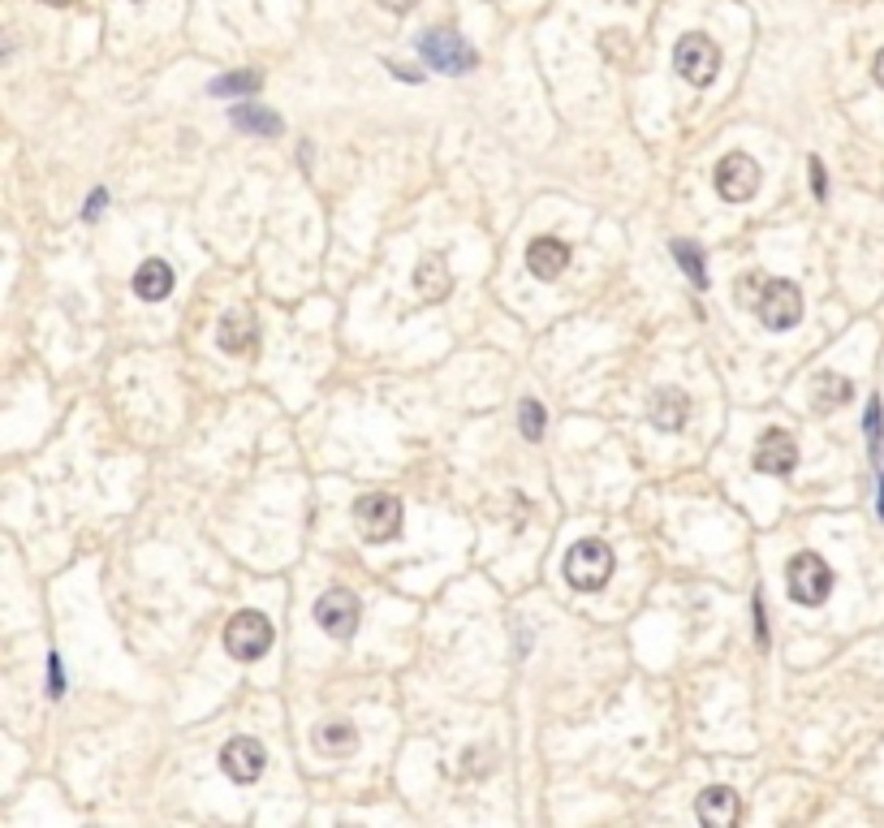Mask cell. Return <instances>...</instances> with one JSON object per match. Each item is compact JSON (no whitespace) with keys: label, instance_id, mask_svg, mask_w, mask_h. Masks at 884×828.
<instances>
[{"label":"cell","instance_id":"5b68a950","mask_svg":"<svg viewBox=\"0 0 884 828\" xmlns=\"http://www.w3.org/2000/svg\"><path fill=\"white\" fill-rule=\"evenodd\" d=\"M673 70L690 83V87H708L721 70V48L708 35H682L673 48Z\"/></svg>","mask_w":884,"mask_h":828},{"label":"cell","instance_id":"cb8c5ba5","mask_svg":"<svg viewBox=\"0 0 884 828\" xmlns=\"http://www.w3.org/2000/svg\"><path fill=\"white\" fill-rule=\"evenodd\" d=\"M518 423H523V436H527V441H540V436H544V406H540V401H523Z\"/></svg>","mask_w":884,"mask_h":828},{"label":"cell","instance_id":"ffe728a7","mask_svg":"<svg viewBox=\"0 0 884 828\" xmlns=\"http://www.w3.org/2000/svg\"><path fill=\"white\" fill-rule=\"evenodd\" d=\"M686 415H690L686 393H677V388H661V393L652 397V423H656V428H664V432H677V428L686 423Z\"/></svg>","mask_w":884,"mask_h":828},{"label":"cell","instance_id":"3957f363","mask_svg":"<svg viewBox=\"0 0 884 828\" xmlns=\"http://www.w3.org/2000/svg\"><path fill=\"white\" fill-rule=\"evenodd\" d=\"M354 527H358V535L371 540V544L393 540V535L402 531V500H397L393 492H367V496H358V505H354Z\"/></svg>","mask_w":884,"mask_h":828},{"label":"cell","instance_id":"7402d4cb","mask_svg":"<svg viewBox=\"0 0 884 828\" xmlns=\"http://www.w3.org/2000/svg\"><path fill=\"white\" fill-rule=\"evenodd\" d=\"M259 87H263V78H259L255 70H237V74H224V78H217L208 91H212V96H237V100H242V96H255Z\"/></svg>","mask_w":884,"mask_h":828},{"label":"cell","instance_id":"2e32d148","mask_svg":"<svg viewBox=\"0 0 884 828\" xmlns=\"http://www.w3.org/2000/svg\"><path fill=\"white\" fill-rule=\"evenodd\" d=\"M229 121H233L237 129L255 134V138H272V134H281V129H285V121L277 118L272 109H263V104H242V100L229 109Z\"/></svg>","mask_w":884,"mask_h":828},{"label":"cell","instance_id":"d4e9b609","mask_svg":"<svg viewBox=\"0 0 884 828\" xmlns=\"http://www.w3.org/2000/svg\"><path fill=\"white\" fill-rule=\"evenodd\" d=\"M48 695H52V700L65 695V673H61V656H57V652L48 656Z\"/></svg>","mask_w":884,"mask_h":828},{"label":"cell","instance_id":"4fadbf2b","mask_svg":"<svg viewBox=\"0 0 884 828\" xmlns=\"http://www.w3.org/2000/svg\"><path fill=\"white\" fill-rule=\"evenodd\" d=\"M695 816H699V825L708 828H734L738 816H742V803H738V794L729 786H708L695 799Z\"/></svg>","mask_w":884,"mask_h":828},{"label":"cell","instance_id":"277c9868","mask_svg":"<svg viewBox=\"0 0 884 828\" xmlns=\"http://www.w3.org/2000/svg\"><path fill=\"white\" fill-rule=\"evenodd\" d=\"M224 647H229L233 660H259V656H268V647H272V621L263 613H255V608L233 613L229 626H224Z\"/></svg>","mask_w":884,"mask_h":828},{"label":"cell","instance_id":"ac0fdd59","mask_svg":"<svg viewBox=\"0 0 884 828\" xmlns=\"http://www.w3.org/2000/svg\"><path fill=\"white\" fill-rule=\"evenodd\" d=\"M311 742H316V751H320V755H329V759H345V755L358 746V733H354V725H349V720H329V725H320V729L311 733Z\"/></svg>","mask_w":884,"mask_h":828},{"label":"cell","instance_id":"f546056e","mask_svg":"<svg viewBox=\"0 0 884 828\" xmlns=\"http://www.w3.org/2000/svg\"><path fill=\"white\" fill-rule=\"evenodd\" d=\"M872 74H876V83L884 87V48L876 52V61H872Z\"/></svg>","mask_w":884,"mask_h":828},{"label":"cell","instance_id":"4316f807","mask_svg":"<svg viewBox=\"0 0 884 828\" xmlns=\"http://www.w3.org/2000/svg\"><path fill=\"white\" fill-rule=\"evenodd\" d=\"M811 190H815V199H824L828 195V186H824V169H820V160L811 156Z\"/></svg>","mask_w":884,"mask_h":828},{"label":"cell","instance_id":"4dcf8cb0","mask_svg":"<svg viewBox=\"0 0 884 828\" xmlns=\"http://www.w3.org/2000/svg\"><path fill=\"white\" fill-rule=\"evenodd\" d=\"M876 509H881V522H884V471L876 479Z\"/></svg>","mask_w":884,"mask_h":828},{"label":"cell","instance_id":"1f68e13d","mask_svg":"<svg viewBox=\"0 0 884 828\" xmlns=\"http://www.w3.org/2000/svg\"><path fill=\"white\" fill-rule=\"evenodd\" d=\"M44 4H57V9H61V4H74V0H44Z\"/></svg>","mask_w":884,"mask_h":828},{"label":"cell","instance_id":"ba28073f","mask_svg":"<svg viewBox=\"0 0 884 828\" xmlns=\"http://www.w3.org/2000/svg\"><path fill=\"white\" fill-rule=\"evenodd\" d=\"M756 190H760V164L747 151H729L716 164V195L725 203H747L756 199Z\"/></svg>","mask_w":884,"mask_h":828},{"label":"cell","instance_id":"603a6c76","mask_svg":"<svg viewBox=\"0 0 884 828\" xmlns=\"http://www.w3.org/2000/svg\"><path fill=\"white\" fill-rule=\"evenodd\" d=\"M863 428H868V445H872V458L881 462V436H884V406H881V397H872V401H868Z\"/></svg>","mask_w":884,"mask_h":828},{"label":"cell","instance_id":"9c48e42d","mask_svg":"<svg viewBox=\"0 0 884 828\" xmlns=\"http://www.w3.org/2000/svg\"><path fill=\"white\" fill-rule=\"evenodd\" d=\"M221 768L229 781H237V786H250V781H259L263 777V768H268V751H263V742L259 738H250V733H242V738H229L221 751Z\"/></svg>","mask_w":884,"mask_h":828},{"label":"cell","instance_id":"6da1fadb","mask_svg":"<svg viewBox=\"0 0 884 828\" xmlns=\"http://www.w3.org/2000/svg\"><path fill=\"white\" fill-rule=\"evenodd\" d=\"M613 579V548L604 540H578L565 553V583L578 592H600Z\"/></svg>","mask_w":884,"mask_h":828},{"label":"cell","instance_id":"484cf974","mask_svg":"<svg viewBox=\"0 0 884 828\" xmlns=\"http://www.w3.org/2000/svg\"><path fill=\"white\" fill-rule=\"evenodd\" d=\"M756 639H760V647H769V626H764V595H756Z\"/></svg>","mask_w":884,"mask_h":828},{"label":"cell","instance_id":"52a82bcc","mask_svg":"<svg viewBox=\"0 0 884 828\" xmlns=\"http://www.w3.org/2000/svg\"><path fill=\"white\" fill-rule=\"evenodd\" d=\"M423 61L432 65V70H441V74H470L475 70V48L457 35V30H428L423 35Z\"/></svg>","mask_w":884,"mask_h":828},{"label":"cell","instance_id":"f1b7e54d","mask_svg":"<svg viewBox=\"0 0 884 828\" xmlns=\"http://www.w3.org/2000/svg\"><path fill=\"white\" fill-rule=\"evenodd\" d=\"M380 4H384V9H389V13H406V9H410V4H415V0H380Z\"/></svg>","mask_w":884,"mask_h":828},{"label":"cell","instance_id":"e0dca14e","mask_svg":"<svg viewBox=\"0 0 884 828\" xmlns=\"http://www.w3.org/2000/svg\"><path fill=\"white\" fill-rule=\"evenodd\" d=\"M449 289H453V281H449L444 259L441 255H428V259L415 268V294H419L423 302H441V298H449Z\"/></svg>","mask_w":884,"mask_h":828},{"label":"cell","instance_id":"9a60e30c","mask_svg":"<svg viewBox=\"0 0 884 828\" xmlns=\"http://www.w3.org/2000/svg\"><path fill=\"white\" fill-rule=\"evenodd\" d=\"M173 268L164 263V259H147V263H138V272H134V294L143 298V302H164L169 294H173Z\"/></svg>","mask_w":884,"mask_h":828},{"label":"cell","instance_id":"8fae6325","mask_svg":"<svg viewBox=\"0 0 884 828\" xmlns=\"http://www.w3.org/2000/svg\"><path fill=\"white\" fill-rule=\"evenodd\" d=\"M751 467H756L760 474H789L794 471V467H798V441H794V432L769 428V432L760 436V445H756Z\"/></svg>","mask_w":884,"mask_h":828},{"label":"cell","instance_id":"83f0119b","mask_svg":"<svg viewBox=\"0 0 884 828\" xmlns=\"http://www.w3.org/2000/svg\"><path fill=\"white\" fill-rule=\"evenodd\" d=\"M100 208H109V190H91V199H87V221H96Z\"/></svg>","mask_w":884,"mask_h":828},{"label":"cell","instance_id":"44dd1931","mask_svg":"<svg viewBox=\"0 0 884 828\" xmlns=\"http://www.w3.org/2000/svg\"><path fill=\"white\" fill-rule=\"evenodd\" d=\"M673 259L682 263V272L695 281V289H708V268H703V250L695 246V242H673Z\"/></svg>","mask_w":884,"mask_h":828},{"label":"cell","instance_id":"d6986e66","mask_svg":"<svg viewBox=\"0 0 884 828\" xmlns=\"http://www.w3.org/2000/svg\"><path fill=\"white\" fill-rule=\"evenodd\" d=\"M855 397V388H850V380L846 375H837V371H820L815 375V384H811V406L824 415V410H837V406H846Z\"/></svg>","mask_w":884,"mask_h":828},{"label":"cell","instance_id":"8992f818","mask_svg":"<svg viewBox=\"0 0 884 828\" xmlns=\"http://www.w3.org/2000/svg\"><path fill=\"white\" fill-rule=\"evenodd\" d=\"M756 316L764 329L773 333H785L802 320V294L794 281H764V298L756 302Z\"/></svg>","mask_w":884,"mask_h":828},{"label":"cell","instance_id":"7c38bea8","mask_svg":"<svg viewBox=\"0 0 884 828\" xmlns=\"http://www.w3.org/2000/svg\"><path fill=\"white\" fill-rule=\"evenodd\" d=\"M217 342H221L224 355H250L255 342H259V320L250 307H237V311H224L221 329H217Z\"/></svg>","mask_w":884,"mask_h":828},{"label":"cell","instance_id":"5bb4252c","mask_svg":"<svg viewBox=\"0 0 884 828\" xmlns=\"http://www.w3.org/2000/svg\"><path fill=\"white\" fill-rule=\"evenodd\" d=\"M527 268L540 276V281H556L565 268H569V246L561 237H536L527 246Z\"/></svg>","mask_w":884,"mask_h":828},{"label":"cell","instance_id":"30bf717a","mask_svg":"<svg viewBox=\"0 0 884 828\" xmlns=\"http://www.w3.org/2000/svg\"><path fill=\"white\" fill-rule=\"evenodd\" d=\"M316 621L320 630L332 634V639H349L358 630V595L336 588V592H324L320 604H316Z\"/></svg>","mask_w":884,"mask_h":828},{"label":"cell","instance_id":"7a4b0ae2","mask_svg":"<svg viewBox=\"0 0 884 828\" xmlns=\"http://www.w3.org/2000/svg\"><path fill=\"white\" fill-rule=\"evenodd\" d=\"M785 583H789V600L815 608L833 592V570H828V561L820 553H794L789 566H785Z\"/></svg>","mask_w":884,"mask_h":828}]
</instances>
